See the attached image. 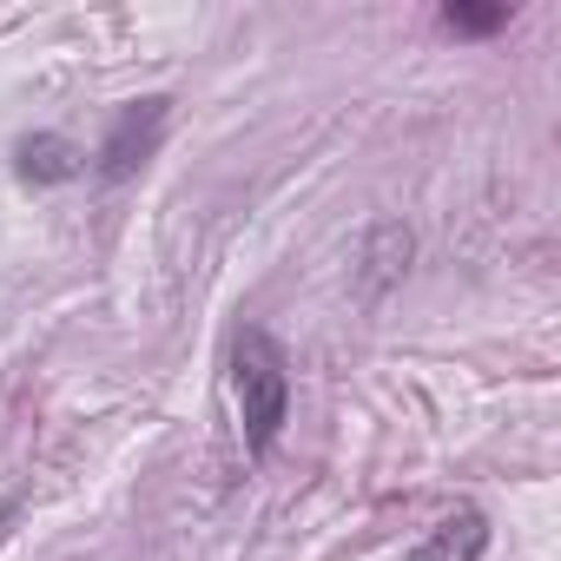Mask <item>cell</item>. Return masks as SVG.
<instances>
[{
	"mask_svg": "<svg viewBox=\"0 0 561 561\" xmlns=\"http://www.w3.org/2000/svg\"><path fill=\"white\" fill-rule=\"evenodd\" d=\"M231 403H238V436L251 456H264L291 423V357L257 324L231 337Z\"/></svg>",
	"mask_w": 561,
	"mask_h": 561,
	"instance_id": "6da1fadb",
	"label": "cell"
},
{
	"mask_svg": "<svg viewBox=\"0 0 561 561\" xmlns=\"http://www.w3.org/2000/svg\"><path fill=\"white\" fill-rule=\"evenodd\" d=\"M159 133H165V100H133V106H119V119H113V133H106V146H100V179H133L146 159H152V146H159Z\"/></svg>",
	"mask_w": 561,
	"mask_h": 561,
	"instance_id": "7a4b0ae2",
	"label": "cell"
},
{
	"mask_svg": "<svg viewBox=\"0 0 561 561\" xmlns=\"http://www.w3.org/2000/svg\"><path fill=\"white\" fill-rule=\"evenodd\" d=\"M14 159H21V179H34V185H67V179L87 172V152H80L73 139H60V133H34V139H21Z\"/></svg>",
	"mask_w": 561,
	"mask_h": 561,
	"instance_id": "3957f363",
	"label": "cell"
},
{
	"mask_svg": "<svg viewBox=\"0 0 561 561\" xmlns=\"http://www.w3.org/2000/svg\"><path fill=\"white\" fill-rule=\"evenodd\" d=\"M482 548H489L482 508H456V515H443V522L430 528V541H423L410 561H482Z\"/></svg>",
	"mask_w": 561,
	"mask_h": 561,
	"instance_id": "277c9868",
	"label": "cell"
},
{
	"mask_svg": "<svg viewBox=\"0 0 561 561\" xmlns=\"http://www.w3.org/2000/svg\"><path fill=\"white\" fill-rule=\"evenodd\" d=\"M410 251H416V244H410V231H403V225H377V231H370V244H364V285H370V291L397 285V277L410 271Z\"/></svg>",
	"mask_w": 561,
	"mask_h": 561,
	"instance_id": "5b68a950",
	"label": "cell"
},
{
	"mask_svg": "<svg viewBox=\"0 0 561 561\" xmlns=\"http://www.w3.org/2000/svg\"><path fill=\"white\" fill-rule=\"evenodd\" d=\"M443 27L449 34H495V27H508V8H462V0H449Z\"/></svg>",
	"mask_w": 561,
	"mask_h": 561,
	"instance_id": "8992f818",
	"label": "cell"
},
{
	"mask_svg": "<svg viewBox=\"0 0 561 561\" xmlns=\"http://www.w3.org/2000/svg\"><path fill=\"white\" fill-rule=\"evenodd\" d=\"M8 515H14V502H0V522H8Z\"/></svg>",
	"mask_w": 561,
	"mask_h": 561,
	"instance_id": "52a82bcc",
	"label": "cell"
}]
</instances>
